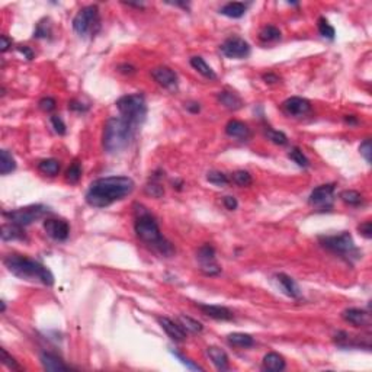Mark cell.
Here are the masks:
<instances>
[{
  "instance_id": "obj_29",
  "label": "cell",
  "mask_w": 372,
  "mask_h": 372,
  "mask_svg": "<svg viewBox=\"0 0 372 372\" xmlns=\"http://www.w3.org/2000/svg\"><path fill=\"white\" fill-rule=\"evenodd\" d=\"M38 169L48 176H56L60 172V162L56 159H45L38 163Z\"/></svg>"
},
{
  "instance_id": "obj_3",
  "label": "cell",
  "mask_w": 372,
  "mask_h": 372,
  "mask_svg": "<svg viewBox=\"0 0 372 372\" xmlns=\"http://www.w3.org/2000/svg\"><path fill=\"white\" fill-rule=\"evenodd\" d=\"M3 263L12 275H15L24 281L40 282L43 285H47V286L54 285V276H53L51 270L45 268L43 263H40L34 259H30L27 256L9 254L5 257Z\"/></svg>"
},
{
  "instance_id": "obj_2",
  "label": "cell",
  "mask_w": 372,
  "mask_h": 372,
  "mask_svg": "<svg viewBox=\"0 0 372 372\" xmlns=\"http://www.w3.org/2000/svg\"><path fill=\"white\" fill-rule=\"evenodd\" d=\"M135 208V233L141 241H144L147 246L153 247L163 256H172L175 253V249L170 241H167L160 233L159 224L154 220V217L150 214L147 208L143 205H134Z\"/></svg>"
},
{
  "instance_id": "obj_43",
  "label": "cell",
  "mask_w": 372,
  "mask_h": 372,
  "mask_svg": "<svg viewBox=\"0 0 372 372\" xmlns=\"http://www.w3.org/2000/svg\"><path fill=\"white\" fill-rule=\"evenodd\" d=\"M2 355H3V365L5 366H8L9 369H21V366L18 365V362L6 352V349H2Z\"/></svg>"
},
{
  "instance_id": "obj_11",
  "label": "cell",
  "mask_w": 372,
  "mask_h": 372,
  "mask_svg": "<svg viewBox=\"0 0 372 372\" xmlns=\"http://www.w3.org/2000/svg\"><path fill=\"white\" fill-rule=\"evenodd\" d=\"M333 194H334V185L333 183H326L321 185L318 188H315L308 202L313 207H318V208H331L333 204Z\"/></svg>"
},
{
  "instance_id": "obj_18",
  "label": "cell",
  "mask_w": 372,
  "mask_h": 372,
  "mask_svg": "<svg viewBox=\"0 0 372 372\" xmlns=\"http://www.w3.org/2000/svg\"><path fill=\"white\" fill-rule=\"evenodd\" d=\"M198 308L208 315L211 318H215V320H233V313L227 308V307H221V305H209V304H198Z\"/></svg>"
},
{
  "instance_id": "obj_47",
  "label": "cell",
  "mask_w": 372,
  "mask_h": 372,
  "mask_svg": "<svg viewBox=\"0 0 372 372\" xmlns=\"http://www.w3.org/2000/svg\"><path fill=\"white\" fill-rule=\"evenodd\" d=\"M173 355L178 357V359H180V362H182L183 365H186V366H188L189 369H195V371H202V368H201V366H198V365H194V363H192V362H191L189 359H186L185 356H182L180 353H173Z\"/></svg>"
},
{
  "instance_id": "obj_42",
  "label": "cell",
  "mask_w": 372,
  "mask_h": 372,
  "mask_svg": "<svg viewBox=\"0 0 372 372\" xmlns=\"http://www.w3.org/2000/svg\"><path fill=\"white\" fill-rule=\"evenodd\" d=\"M359 151L360 154L363 156V159L366 160V163H371V153H372V147H371V140H365L360 147H359Z\"/></svg>"
},
{
  "instance_id": "obj_32",
  "label": "cell",
  "mask_w": 372,
  "mask_h": 372,
  "mask_svg": "<svg viewBox=\"0 0 372 372\" xmlns=\"http://www.w3.org/2000/svg\"><path fill=\"white\" fill-rule=\"evenodd\" d=\"M179 323L182 324V327L185 328L186 331H192V333H201L202 328H204L198 320H194V318H191L188 315H180Z\"/></svg>"
},
{
  "instance_id": "obj_4",
  "label": "cell",
  "mask_w": 372,
  "mask_h": 372,
  "mask_svg": "<svg viewBox=\"0 0 372 372\" xmlns=\"http://www.w3.org/2000/svg\"><path fill=\"white\" fill-rule=\"evenodd\" d=\"M138 127L133 125L127 119L121 117L109 118L105 124L104 130V149L109 154H117L125 150L134 140Z\"/></svg>"
},
{
  "instance_id": "obj_44",
  "label": "cell",
  "mask_w": 372,
  "mask_h": 372,
  "mask_svg": "<svg viewBox=\"0 0 372 372\" xmlns=\"http://www.w3.org/2000/svg\"><path fill=\"white\" fill-rule=\"evenodd\" d=\"M38 105H40V109H43L44 112H50L56 108V101L53 98H43Z\"/></svg>"
},
{
  "instance_id": "obj_31",
  "label": "cell",
  "mask_w": 372,
  "mask_h": 372,
  "mask_svg": "<svg viewBox=\"0 0 372 372\" xmlns=\"http://www.w3.org/2000/svg\"><path fill=\"white\" fill-rule=\"evenodd\" d=\"M340 199H342L344 204H347V205L357 207V205H360V204H362L363 196L359 194L357 191L347 189V191H343V192H340Z\"/></svg>"
},
{
  "instance_id": "obj_5",
  "label": "cell",
  "mask_w": 372,
  "mask_h": 372,
  "mask_svg": "<svg viewBox=\"0 0 372 372\" xmlns=\"http://www.w3.org/2000/svg\"><path fill=\"white\" fill-rule=\"evenodd\" d=\"M121 118L127 119L135 127H140L147 117V104L146 98L141 93L134 95H125L117 101Z\"/></svg>"
},
{
  "instance_id": "obj_25",
  "label": "cell",
  "mask_w": 372,
  "mask_h": 372,
  "mask_svg": "<svg viewBox=\"0 0 372 372\" xmlns=\"http://www.w3.org/2000/svg\"><path fill=\"white\" fill-rule=\"evenodd\" d=\"M220 14L233 19H238L246 14V5L240 2H230L220 9Z\"/></svg>"
},
{
  "instance_id": "obj_27",
  "label": "cell",
  "mask_w": 372,
  "mask_h": 372,
  "mask_svg": "<svg viewBox=\"0 0 372 372\" xmlns=\"http://www.w3.org/2000/svg\"><path fill=\"white\" fill-rule=\"evenodd\" d=\"M16 169V162L14 156L8 150L0 151V173L2 175H9Z\"/></svg>"
},
{
  "instance_id": "obj_6",
  "label": "cell",
  "mask_w": 372,
  "mask_h": 372,
  "mask_svg": "<svg viewBox=\"0 0 372 372\" xmlns=\"http://www.w3.org/2000/svg\"><path fill=\"white\" fill-rule=\"evenodd\" d=\"M101 28V15L96 5L82 8L73 19V30L80 37H93Z\"/></svg>"
},
{
  "instance_id": "obj_40",
  "label": "cell",
  "mask_w": 372,
  "mask_h": 372,
  "mask_svg": "<svg viewBox=\"0 0 372 372\" xmlns=\"http://www.w3.org/2000/svg\"><path fill=\"white\" fill-rule=\"evenodd\" d=\"M50 34H51L50 24H48V21H47V19H44V21H41V22L38 24L37 30H35V32H34V37H37V38H47Z\"/></svg>"
},
{
  "instance_id": "obj_9",
  "label": "cell",
  "mask_w": 372,
  "mask_h": 372,
  "mask_svg": "<svg viewBox=\"0 0 372 372\" xmlns=\"http://www.w3.org/2000/svg\"><path fill=\"white\" fill-rule=\"evenodd\" d=\"M221 53L227 59H246L250 54V45L247 41L238 37H231L221 44Z\"/></svg>"
},
{
  "instance_id": "obj_21",
  "label": "cell",
  "mask_w": 372,
  "mask_h": 372,
  "mask_svg": "<svg viewBox=\"0 0 372 372\" xmlns=\"http://www.w3.org/2000/svg\"><path fill=\"white\" fill-rule=\"evenodd\" d=\"M41 363H43V366L47 371H69V366L59 356H56L54 353H48V352L41 353Z\"/></svg>"
},
{
  "instance_id": "obj_15",
  "label": "cell",
  "mask_w": 372,
  "mask_h": 372,
  "mask_svg": "<svg viewBox=\"0 0 372 372\" xmlns=\"http://www.w3.org/2000/svg\"><path fill=\"white\" fill-rule=\"evenodd\" d=\"M273 282L276 285V288L288 297L299 298V295H301V291L298 288L297 282L285 273H276L273 276Z\"/></svg>"
},
{
  "instance_id": "obj_17",
  "label": "cell",
  "mask_w": 372,
  "mask_h": 372,
  "mask_svg": "<svg viewBox=\"0 0 372 372\" xmlns=\"http://www.w3.org/2000/svg\"><path fill=\"white\" fill-rule=\"evenodd\" d=\"M157 321L164 331L170 336V339H173L175 342H183L186 339V330L182 327L180 323H176L167 317H159Z\"/></svg>"
},
{
  "instance_id": "obj_12",
  "label": "cell",
  "mask_w": 372,
  "mask_h": 372,
  "mask_svg": "<svg viewBox=\"0 0 372 372\" xmlns=\"http://www.w3.org/2000/svg\"><path fill=\"white\" fill-rule=\"evenodd\" d=\"M282 109L289 117H304L311 111V104L304 98L292 96L283 102Z\"/></svg>"
},
{
  "instance_id": "obj_38",
  "label": "cell",
  "mask_w": 372,
  "mask_h": 372,
  "mask_svg": "<svg viewBox=\"0 0 372 372\" xmlns=\"http://www.w3.org/2000/svg\"><path fill=\"white\" fill-rule=\"evenodd\" d=\"M265 134H266V137H268V140H270V141H272V143H275V144L283 146V144H286V143H288L286 135L283 134V133H281V131H276V130L268 128Z\"/></svg>"
},
{
  "instance_id": "obj_45",
  "label": "cell",
  "mask_w": 372,
  "mask_h": 372,
  "mask_svg": "<svg viewBox=\"0 0 372 372\" xmlns=\"http://www.w3.org/2000/svg\"><path fill=\"white\" fill-rule=\"evenodd\" d=\"M357 231L363 236L365 238L372 237V224L369 221H365L357 227Z\"/></svg>"
},
{
  "instance_id": "obj_26",
  "label": "cell",
  "mask_w": 372,
  "mask_h": 372,
  "mask_svg": "<svg viewBox=\"0 0 372 372\" xmlns=\"http://www.w3.org/2000/svg\"><path fill=\"white\" fill-rule=\"evenodd\" d=\"M191 66L194 67L199 75H202L204 77L209 79V80H215L217 79V75L214 73V70L209 67L208 64H207V61L202 59V57H192L191 59Z\"/></svg>"
},
{
  "instance_id": "obj_34",
  "label": "cell",
  "mask_w": 372,
  "mask_h": 372,
  "mask_svg": "<svg viewBox=\"0 0 372 372\" xmlns=\"http://www.w3.org/2000/svg\"><path fill=\"white\" fill-rule=\"evenodd\" d=\"M288 157L294 162V163L299 166V167H308L310 166V162H308V159L305 157V154L301 151V150L298 149V147H294V149H291V151L288 153Z\"/></svg>"
},
{
  "instance_id": "obj_8",
  "label": "cell",
  "mask_w": 372,
  "mask_h": 372,
  "mask_svg": "<svg viewBox=\"0 0 372 372\" xmlns=\"http://www.w3.org/2000/svg\"><path fill=\"white\" fill-rule=\"evenodd\" d=\"M45 212H48V208L44 205H31V207H25V208L3 212V215L8 217L12 223L18 224L21 227H25V225H30L34 221L40 220Z\"/></svg>"
},
{
  "instance_id": "obj_22",
  "label": "cell",
  "mask_w": 372,
  "mask_h": 372,
  "mask_svg": "<svg viewBox=\"0 0 372 372\" xmlns=\"http://www.w3.org/2000/svg\"><path fill=\"white\" fill-rule=\"evenodd\" d=\"M218 101L220 104L224 105L227 109H231V111H237L243 106V101L241 98L238 96L237 93L234 92H230V90H223L218 93Z\"/></svg>"
},
{
  "instance_id": "obj_37",
  "label": "cell",
  "mask_w": 372,
  "mask_h": 372,
  "mask_svg": "<svg viewBox=\"0 0 372 372\" xmlns=\"http://www.w3.org/2000/svg\"><path fill=\"white\" fill-rule=\"evenodd\" d=\"M207 180L212 185H217V186H224L228 183V178L224 175L223 172H218V170H212V172H208L207 175Z\"/></svg>"
},
{
  "instance_id": "obj_52",
  "label": "cell",
  "mask_w": 372,
  "mask_h": 372,
  "mask_svg": "<svg viewBox=\"0 0 372 372\" xmlns=\"http://www.w3.org/2000/svg\"><path fill=\"white\" fill-rule=\"evenodd\" d=\"M186 109H188V111H191V112H194V114H196V112H199L201 106H199V104H195V102H192V104L186 105Z\"/></svg>"
},
{
  "instance_id": "obj_28",
  "label": "cell",
  "mask_w": 372,
  "mask_h": 372,
  "mask_svg": "<svg viewBox=\"0 0 372 372\" xmlns=\"http://www.w3.org/2000/svg\"><path fill=\"white\" fill-rule=\"evenodd\" d=\"M227 340L230 344L236 346V347H250L253 346V337L250 334H246V333H231L228 334Z\"/></svg>"
},
{
  "instance_id": "obj_19",
  "label": "cell",
  "mask_w": 372,
  "mask_h": 372,
  "mask_svg": "<svg viewBox=\"0 0 372 372\" xmlns=\"http://www.w3.org/2000/svg\"><path fill=\"white\" fill-rule=\"evenodd\" d=\"M225 134L231 138H238V140H247L250 137V128L247 124L237 121V119H231L227 125H225Z\"/></svg>"
},
{
  "instance_id": "obj_24",
  "label": "cell",
  "mask_w": 372,
  "mask_h": 372,
  "mask_svg": "<svg viewBox=\"0 0 372 372\" xmlns=\"http://www.w3.org/2000/svg\"><path fill=\"white\" fill-rule=\"evenodd\" d=\"M263 366L270 372H279L285 368V359L276 352H270L263 357Z\"/></svg>"
},
{
  "instance_id": "obj_35",
  "label": "cell",
  "mask_w": 372,
  "mask_h": 372,
  "mask_svg": "<svg viewBox=\"0 0 372 372\" xmlns=\"http://www.w3.org/2000/svg\"><path fill=\"white\" fill-rule=\"evenodd\" d=\"M82 178V164L79 163L77 160H75L72 166L67 169L66 172V180L70 182V183H77Z\"/></svg>"
},
{
  "instance_id": "obj_14",
  "label": "cell",
  "mask_w": 372,
  "mask_h": 372,
  "mask_svg": "<svg viewBox=\"0 0 372 372\" xmlns=\"http://www.w3.org/2000/svg\"><path fill=\"white\" fill-rule=\"evenodd\" d=\"M45 233L57 241H64L70 234V225L64 220H47L44 223Z\"/></svg>"
},
{
  "instance_id": "obj_49",
  "label": "cell",
  "mask_w": 372,
  "mask_h": 372,
  "mask_svg": "<svg viewBox=\"0 0 372 372\" xmlns=\"http://www.w3.org/2000/svg\"><path fill=\"white\" fill-rule=\"evenodd\" d=\"M18 50L25 56V59L27 60H32L34 59V51L31 50L30 47H27V45H21V47H18Z\"/></svg>"
},
{
  "instance_id": "obj_23",
  "label": "cell",
  "mask_w": 372,
  "mask_h": 372,
  "mask_svg": "<svg viewBox=\"0 0 372 372\" xmlns=\"http://www.w3.org/2000/svg\"><path fill=\"white\" fill-rule=\"evenodd\" d=\"M24 227L18 224H3L2 227V240L3 241H12V240H22L25 238V233L22 230Z\"/></svg>"
},
{
  "instance_id": "obj_50",
  "label": "cell",
  "mask_w": 372,
  "mask_h": 372,
  "mask_svg": "<svg viewBox=\"0 0 372 372\" xmlns=\"http://www.w3.org/2000/svg\"><path fill=\"white\" fill-rule=\"evenodd\" d=\"M69 108H70V109H73V111H79V112H82V111H86V109H88V106H83V104L76 102V101L70 102V104H69Z\"/></svg>"
},
{
  "instance_id": "obj_10",
  "label": "cell",
  "mask_w": 372,
  "mask_h": 372,
  "mask_svg": "<svg viewBox=\"0 0 372 372\" xmlns=\"http://www.w3.org/2000/svg\"><path fill=\"white\" fill-rule=\"evenodd\" d=\"M196 257L201 263V270L207 276H214L221 272V268L215 262V250L211 244H204L198 249Z\"/></svg>"
},
{
  "instance_id": "obj_53",
  "label": "cell",
  "mask_w": 372,
  "mask_h": 372,
  "mask_svg": "<svg viewBox=\"0 0 372 372\" xmlns=\"http://www.w3.org/2000/svg\"><path fill=\"white\" fill-rule=\"evenodd\" d=\"M119 69H125V70L122 72V73H125V75H128V73L131 75V73H134V72H135L134 67H131V66H127V64H122V66H119Z\"/></svg>"
},
{
  "instance_id": "obj_20",
  "label": "cell",
  "mask_w": 372,
  "mask_h": 372,
  "mask_svg": "<svg viewBox=\"0 0 372 372\" xmlns=\"http://www.w3.org/2000/svg\"><path fill=\"white\" fill-rule=\"evenodd\" d=\"M207 353H208L209 359L212 360V363L215 365V368L218 371H227L230 368V365H228V356H227V353L224 352L221 347L209 346L208 349H207Z\"/></svg>"
},
{
  "instance_id": "obj_36",
  "label": "cell",
  "mask_w": 372,
  "mask_h": 372,
  "mask_svg": "<svg viewBox=\"0 0 372 372\" xmlns=\"http://www.w3.org/2000/svg\"><path fill=\"white\" fill-rule=\"evenodd\" d=\"M231 179H233V182L236 185H238V186H249L253 182V179H252L250 173L247 170H237V172H234Z\"/></svg>"
},
{
  "instance_id": "obj_16",
  "label": "cell",
  "mask_w": 372,
  "mask_h": 372,
  "mask_svg": "<svg viewBox=\"0 0 372 372\" xmlns=\"http://www.w3.org/2000/svg\"><path fill=\"white\" fill-rule=\"evenodd\" d=\"M342 318L355 327H366L371 324V315L362 308H347L342 313Z\"/></svg>"
},
{
  "instance_id": "obj_48",
  "label": "cell",
  "mask_w": 372,
  "mask_h": 372,
  "mask_svg": "<svg viewBox=\"0 0 372 372\" xmlns=\"http://www.w3.org/2000/svg\"><path fill=\"white\" fill-rule=\"evenodd\" d=\"M0 40H2V45H0L2 48H0V50H2V53H6V51L12 47V40L8 38L6 35H2Z\"/></svg>"
},
{
  "instance_id": "obj_46",
  "label": "cell",
  "mask_w": 372,
  "mask_h": 372,
  "mask_svg": "<svg viewBox=\"0 0 372 372\" xmlns=\"http://www.w3.org/2000/svg\"><path fill=\"white\" fill-rule=\"evenodd\" d=\"M223 204L224 207L227 209H230V211H234V209L238 207L237 199H236L234 196H230V195H228V196H224Z\"/></svg>"
},
{
  "instance_id": "obj_30",
  "label": "cell",
  "mask_w": 372,
  "mask_h": 372,
  "mask_svg": "<svg viewBox=\"0 0 372 372\" xmlns=\"http://www.w3.org/2000/svg\"><path fill=\"white\" fill-rule=\"evenodd\" d=\"M259 38L263 43H275V41L281 40V31L278 30L276 27H273V25H268V27H265L263 30L260 31Z\"/></svg>"
},
{
  "instance_id": "obj_51",
  "label": "cell",
  "mask_w": 372,
  "mask_h": 372,
  "mask_svg": "<svg viewBox=\"0 0 372 372\" xmlns=\"http://www.w3.org/2000/svg\"><path fill=\"white\" fill-rule=\"evenodd\" d=\"M263 80L266 83H276V82H279V77L273 73H268V75H263Z\"/></svg>"
},
{
  "instance_id": "obj_55",
  "label": "cell",
  "mask_w": 372,
  "mask_h": 372,
  "mask_svg": "<svg viewBox=\"0 0 372 372\" xmlns=\"http://www.w3.org/2000/svg\"><path fill=\"white\" fill-rule=\"evenodd\" d=\"M5 310H6V304L5 301H2V313H5Z\"/></svg>"
},
{
  "instance_id": "obj_1",
  "label": "cell",
  "mask_w": 372,
  "mask_h": 372,
  "mask_svg": "<svg viewBox=\"0 0 372 372\" xmlns=\"http://www.w3.org/2000/svg\"><path fill=\"white\" fill-rule=\"evenodd\" d=\"M134 180L128 176L99 178L90 183L86 202L95 208H105L128 196L134 191Z\"/></svg>"
},
{
  "instance_id": "obj_13",
  "label": "cell",
  "mask_w": 372,
  "mask_h": 372,
  "mask_svg": "<svg viewBox=\"0 0 372 372\" xmlns=\"http://www.w3.org/2000/svg\"><path fill=\"white\" fill-rule=\"evenodd\" d=\"M151 76L160 86H163L164 89L176 90L178 88V75L169 67H164V66L156 67L151 70Z\"/></svg>"
},
{
  "instance_id": "obj_41",
  "label": "cell",
  "mask_w": 372,
  "mask_h": 372,
  "mask_svg": "<svg viewBox=\"0 0 372 372\" xmlns=\"http://www.w3.org/2000/svg\"><path fill=\"white\" fill-rule=\"evenodd\" d=\"M51 124H53V128L54 131L60 135L66 134V124L63 122V119L60 118L59 115H53L51 117Z\"/></svg>"
},
{
  "instance_id": "obj_33",
  "label": "cell",
  "mask_w": 372,
  "mask_h": 372,
  "mask_svg": "<svg viewBox=\"0 0 372 372\" xmlns=\"http://www.w3.org/2000/svg\"><path fill=\"white\" fill-rule=\"evenodd\" d=\"M317 27H318V32L324 37V38H328V40H334V35H336V31L334 28L328 24V21L326 18H318L317 21Z\"/></svg>"
},
{
  "instance_id": "obj_54",
  "label": "cell",
  "mask_w": 372,
  "mask_h": 372,
  "mask_svg": "<svg viewBox=\"0 0 372 372\" xmlns=\"http://www.w3.org/2000/svg\"><path fill=\"white\" fill-rule=\"evenodd\" d=\"M344 122L349 124V125H356L357 119L353 115H347V117H344Z\"/></svg>"
},
{
  "instance_id": "obj_7",
  "label": "cell",
  "mask_w": 372,
  "mask_h": 372,
  "mask_svg": "<svg viewBox=\"0 0 372 372\" xmlns=\"http://www.w3.org/2000/svg\"><path fill=\"white\" fill-rule=\"evenodd\" d=\"M320 243L324 249H327L330 252L336 254H340L342 257L346 259H357L359 257V250L355 246V241L352 236L347 231H342L340 234H334V236H324L320 237Z\"/></svg>"
},
{
  "instance_id": "obj_39",
  "label": "cell",
  "mask_w": 372,
  "mask_h": 372,
  "mask_svg": "<svg viewBox=\"0 0 372 372\" xmlns=\"http://www.w3.org/2000/svg\"><path fill=\"white\" fill-rule=\"evenodd\" d=\"M146 194L153 196V198H160L164 195V188L160 185V183H156V182H151V183H147L146 188H144Z\"/></svg>"
}]
</instances>
